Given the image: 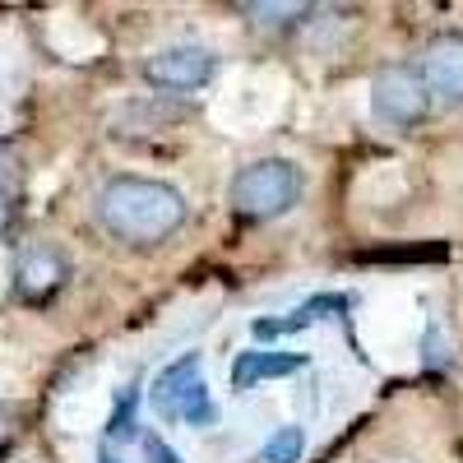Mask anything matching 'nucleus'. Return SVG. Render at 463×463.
<instances>
[{
  "label": "nucleus",
  "instance_id": "obj_13",
  "mask_svg": "<svg viewBox=\"0 0 463 463\" xmlns=\"http://www.w3.org/2000/svg\"><path fill=\"white\" fill-rule=\"evenodd\" d=\"M139 440H144V458H148V463H185V458H181L158 431H144Z\"/></svg>",
  "mask_w": 463,
  "mask_h": 463
},
{
  "label": "nucleus",
  "instance_id": "obj_5",
  "mask_svg": "<svg viewBox=\"0 0 463 463\" xmlns=\"http://www.w3.org/2000/svg\"><path fill=\"white\" fill-rule=\"evenodd\" d=\"M213 74H218V56L209 47H195V43L163 47L144 61V80L158 93H195L213 80Z\"/></svg>",
  "mask_w": 463,
  "mask_h": 463
},
{
  "label": "nucleus",
  "instance_id": "obj_2",
  "mask_svg": "<svg viewBox=\"0 0 463 463\" xmlns=\"http://www.w3.org/2000/svg\"><path fill=\"white\" fill-rule=\"evenodd\" d=\"M301 195H306V172L292 158H255L227 185L232 213L250 218V222H269V218L292 213L301 204Z\"/></svg>",
  "mask_w": 463,
  "mask_h": 463
},
{
  "label": "nucleus",
  "instance_id": "obj_16",
  "mask_svg": "<svg viewBox=\"0 0 463 463\" xmlns=\"http://www.w3.org/2000/svg\"><path fill=\"white\" fill-rule=\"evenodd\" d=\"M98 463H130V458H126L121 449H116V445H107V440H102V445H98Z\"/></svg>",
  "mask_w": 463,
  "mask_h": 463
},
{
  "label": "nucleus",
  "instance_id": "obj_8",
  "mask_svg": "<svg viewBox=\"0 0 463 463\" xmlns=\"http://www.w3.org/2000/svg\"><path fill=\"white\" fill-rule=\"evenodd\" d=\"M65 279H70V260L56 250V246H47V241H37V246H28V250H19V264H14V288H19V297L24 301H52L61 288H65Z\"/></svg>",
  "mask_w": 463,
  "mask_h": 463
},
{
  "label": "nucleus",
  "instance_id": "obj_12",
  "mask_svg": "<svg viewBox=\"0 0 463 463\" xmlns=\"http://www.w3.org/2000/svg\"><path fill=\"white\" fill-rule=\"evenodd\" d=\"M237 14H246L255 28H288V24L311 14V5H301V0H292V5H279V0H274V5H264V0H241Z\"/></svg>",
  "mask_w": 463,
  "mask_h": 463
},
{
  "label": "nucleus",
  "instance_id": "obj_9",
  "mask_svg": "<svg viewBox=\"0 0 463 463\" xmlns=\"http://www.w3.org/2000/svg\"><path fill=\"white\" fill-rule=\"evenodd\" d=\"M306 371V353H279V347H246V353L232 357V394H246L255 390L260 380H283Z\"/></svg>",
  "mask_w": 463,
  "mask_h": 463
},
{
  "label": "nucleus",
  "instance_id": "obj_14",
  "mask_svg": "<svg viewBox=\"0 0 463 463\" xmlns=\"http://www.w3.org/2000/svg\"><path fill=\"white\" fill-rule=\"evenodd\" d=\"M10 222H14V190L0 185V237L10 232Z\"/></svg>",
  "mask_w": 463,
  "mask_h": 463
},
{
  "label": "nucleus",
  "instance_id": "obj_10",
  "mask_svg": "<svg viewBox=\"0 0 463 463\" xmlns=\"http://www.w3.org/2000/svg\"><path fill=\"white\" fill-rule=\"evenodd\" d=\"M139 436V384H126L121 394H116V408H111V417H107V445H116L121 449L126 440H135Z\"/></svg>",
  "mask_w": 463,
  "mask_h": 463
},
{
  "label": "nucleus",
  "instance_id": "obj_4",
  "mask_svg": "<svg viewBox=\"0 0 463 463\" xmlns=\"http://www.w3.org/2000/svg\"><path fill=\"white\" fill-rule=\"evenodd\" d=\"M431 93H427V80L421 70L408 65V61H390L375 70L371 80V116L390 130H412L431 116Z\"/></svg>",
  "mask_w": 463,
  "mask_h": 463
},
{
  "label": "nucleus",
  "instance_id": "obj_15",
  "mask_svg": "<svg viewBox=\"0 0 463 463\" xmlns=\"http://www.w3.org/2000/svg\"><path fill=\"white\" fill-rule=\"evenodd\" d=\"M10 176H14V153L0 144V185H10Z\"/></svg>",
  "mask_w": 463,
  "mask_h": 463
},
{
  "label": "nucleus",
  "instance_id": "obj_6",
  "mask_svg": "<svg viewBox=\"0 0 463 463\" xmlns=\"http://www.w3.org/2000/svg\"><path fill=\"white\" fill-rule=\"evenodd\" d=\"M421 80H427V93L436 107H463V28H445L436 33L427 47H421Z\"/></svg>",
  "mask_w": 463,
  "mask_h": 463
},
{
  "label": "nucleus",
  "instance_id": "obj_17",
  "mask_svg": "<svg viewBox=\"0 0 463 463\" xmlns=\"http://www.w3.org/2000/svg\"><path fill=\"white\" fill-rule=\"evenodd\" d=\"M10 417H14L10 408H0V440H5V436H10Z\"/></svg>",
  "mask_w": 463,
  "mask_h": 463
},
{
  "label": "nucleus",
  "instance_id": "obj_3",
  "mask_svg": "<svg viewBox=\"0 0 463 463\" xmlns=\"http://www.w3.org/2000/svg\"><path fill=\"white\" fill-rule=\"evenodd\" d=\"M148 403L163 421H185V427H213L218 421V403L204 384V353H181L176 362H167L148 384Z\"/></svg>",
  "mask_w": 463,
  "mask_h": 463
},
{
  "label": "nucleus",
  "instance_id": "obj_1",
  "mask_svg": "<svg viewBox=\"0 0 463 463\" xmlns=\"http://www.w3.org/2000/svg\"><path fill=\"white\" fill-rule=\"evenodd\" d=\"M98 222L121 246H163L185 227V195L153 176H111L98 190Z\"/></svg>",
  "mask_w": 463,
  "mask_h": 463
},
{
  "label": "nucleus",
  "instance_id": "obj_11",
  "mask_svg": "<svg viewBox=\"0 0 463 463\" xmlns=\"http://www.w3.org/2000/svg\"><path fill=\"white\" fill-rule=\"evenodd\" d=\"M306 454V431L301 427H279V431H269V440L255 449L250 463H301Z\"/></svg>",
  "mask_w": 463,
  "mask_h": 463
},
{
  "label": "nucleus",
  "instance_id": "obj_7",
  "mask_svg": "<svg viewBox=\"0 0 463 463\" xmlns=\"http://www.w3.org/2000/svg\"><path fill=\"white\" fill-rule=\"evenodd\" d=\"M347 306H353V297H343V292H316V297H306L297 301L292 311L283 316H260L250 320V338L255 343H274V338H288V334H301V329H311L329 316H347Z\"/></svg>",
  "mask_w": 463,
  "mask_h": 463
}]
</instances>
